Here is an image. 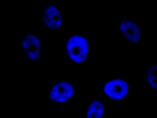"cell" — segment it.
Wrapping results in <instances>:
<instances>
[{"label": "cell", "instance_id": "1", "mask_svg": "<svg viewBox=\"0 0 157 118\" xmlns=\"http://www.w3.org/2000/svg\"><path fill=\"white\" fill-rule=\"evenodd\" d=\"M63 41L64 55L72 65L81 67L90 61L91 40L86 34L72 33Z\"/></svg>", "mask_w": 157, "mask_h": 118}, {"label": "cell", "instance_id": "2", "mask_svg": "<svg viewBox=\"0 0 157 118\" xmlns=\"http://www.w3.org/2000/svg\"><path fill=\"white\" fill-rule=\"evenodd\" d=\"M129 78L111 77L101 85V99L113 106H120L129 99Z\"/></svg>", "mask_w": 157, "mask_h": 118}, {"label": "cell", "instance_id": "3", "mask_svg": "<svg viewBox=\"0 0 157 118\" xmlns=\"http://www.w3.org/2000/svg\"><path fill=\"white\" fill-rule=\"evenodd\" d=\"M75 91L74 84L68 78L60 79L48 90V99L55 105H67L73 100Z\"/></svg>", "mask_w": 157, "mask_h": 118}, {"label": "cell", "instance_id": "4", "mask_svg": "<svg viewBox=\"0 0 157 118\" xmlns=\"http://www.w3.org/2000/svg\"><path fill=\"white\" fill-rule=\"evenodd\" d=\"M118 31L127 44H139L141 34L139 22L135 18L130 16L118 18Z\"/></svg>", "mask_w": 157, "mask_h": 118}, {"label": "cell", "instance_id": "5", "mask_svg": "<svg viewBox=\"0 0 157 118\" xmlns=\"http://www.w3.org/2000/svg\"><path fill=\"white\" fill-rule=\"evenodd\" d=\"M63 9L59 6H46L41 18L45 27L52 31H60L63 25Z\"/></svg>", "mask_w": 157, "mask_h": 118}, {"label": "cell", "instance_id": "6", "mask_svg": "<svg viewBox=\"0 0 157 118\" xmlns=\"http://www.w3.org/2000/svg\"><path fill=\"white\" fill-rule=\"evenodd\" d=\"M42 45L40 38L36 34H26L22 41V48L25 56L30 60H38L40 59Z\"/></svg>", "mask_w": 157, "mask_h": 118}, {"label": "cell", "instance_id": "7", "mask_svg": "<svg viewBox=\"0 0 157 118\" xmlns=\"http://www.w3.org/2000/svg\"><path fill=\"white\" fill-rule=\"evenodd\" d=\"M84 118H107V102L102 99L90 100L85 105Z\"/></svg>", "mask_w": 157, "mask_h": 118}, {"label": "cell", "instance_id": "8", "mask_svg": "<svg viewBox=\"0 0 157 118\" xmlns=\"http://www.w3.org/2000/svg\"><path fill=\"white\" fill-rule=\"evenodd\" d=\"M146 87L150 89L157 90V63L153 62L146 69Z\"/></svg>", "mask_w": 157, "mask_h": 118}]
</instances>
